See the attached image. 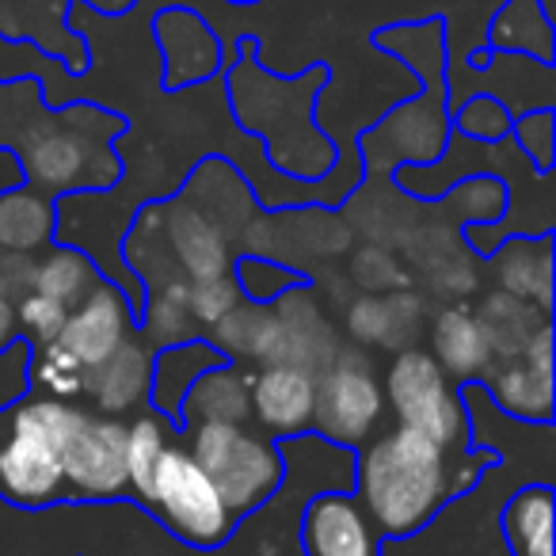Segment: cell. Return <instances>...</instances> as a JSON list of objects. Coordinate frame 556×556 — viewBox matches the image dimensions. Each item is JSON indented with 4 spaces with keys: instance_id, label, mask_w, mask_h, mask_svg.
I'll return each mask as SVG.
<instances>
[{
    "instance_id": "1",
    "label": "cell",
    "mask_w": 556,
    "mask_h": 556,
    "mask_svg": "<svg viewBox=\"0 0 556 556\" xmlns=\"http://www.w3.org/2000/svg\"><path fill=\"white\" fill-rule=\"evenodd\" d=\"M363 510L386 533H412L450 495L446 450L419 431H389L374 439L358 465Z\"/></svg>"
},
{
    "instance_id": "2",
    "label": "cell",
    "mask_w": 556,
    "mask_h": 556,
    "mask_svg": "<svg viewBox=\"0 0 556 556\" xmlns=\"http://www.w3.org/2000/svg\"><path fill=\"white\" fill-rule=\"evenodd\" d=\"M73 408L77 404L42 396L12 412L9 434H0V495L4 500L39 507L62 495L65 477L58 442L70 427Z\"/></svg>"
},
{
    "instance_id": "3",
    "label": "cell",
    "mask_w": 556,
    "mask_h": 556,
    "mask_svg": "<svg viewBox=\"0 0 556 556\" xmlns=\"http://www.w3.org/2000/svg\"><path fill=\"white\" fill-rule=\"evenodd\" d=\"M187 454L199 462L232 515L260 507L282 480V457L240 424H199Z\"/></svg>"
},
{
    "instance_id": "4",
    "label": "cell",
    "mask_w": 556,
    "mask_h": 556,
    "mask_svg": "<svg viewBox=\"0 0 556 556\" xmlns=\"http://www.w3.org/2000/svg\"><path fill=\"white\" fill-rule=\"evenodd\" d=\"M146 500L191 545H222L232 526V510L184 446H164Z\"/></svg>"
},
{
    "instance_id": "5",
    "label": "cell",
    "mask_w": 556,
    "mask_h": 556,
    "mask_svg": "<svg viewBox=\"0 0 556 556\" xmlns=\"http://www.w3.org/2000/svg\"><path fill=\"white\" fill-rule=\"evenodd\" d=\"M389 404L408 431L427 434L442 450L454 446L465 427V412L450 389L446 370L427 351H401L389 370Z\"/></svg>"
},
{
    "instance_id": "6",
    "label": "cell",
    "mask_w": 556,
    "mask_h": 556,
    "mask_svg": "<svg viewBox=\"0 0 556 556\" xmlns=\"http://www.w3.org/2000/svg\"><path fill=\"white\" fill-rule=\"evenodd\" d=\"M62 477L73 492L111 500L130 488L126 480V424L115 416H92L77 408L58 442Z\"/></svg>"
},
{
    "instance_id": "7",
    "label": "cell",
    "mask_w": 556,
    "mask_h": 556,
    "mask_svg": "<svg viewBox=\"0 0 556 556\" xmlns=\"http://www.w3.org/2000/svg\"><path fill=\"white\" fill-rule=\"evenodd\" d=\"M386 396L363 358L336 355V363L320 374L313 393V424L336 442H366L378 427Z\"/></svg>"
},
{
    "instance_id": "8",
    "label": "cell",
    "mask_w": 556,
    "mask_h": 556,
    "mask_svg": "<svg viewBox=\"0 0 556 556\" xmlns=\"http://www.w3.org/2000/svg\"><path fill=\"white\" fill-rule=\"evenodd\" d=\"M126 332H130V313H126L123 294L115 287H108V282H96L92 294L70 309L62 332H58V343L85 370H96L123 348Z\"/></svg>"
},
{
    "instance_id": "9",
    "label": "cell",
    "mask_w": 556,
    "mask_h": 556,
    "mask_svg": "<svg viewBox=\"0 0 556 556\" xmlns=\"http://www.w3.org/2000/svg\"><path fill=\"white\" fill-rule=\"evenodd\" d=\"M305 556H381L378 533L363 503L351 495H320L305 510Z\"/></svg>"
},
{
    "instance_id": "10",
    "label": "cell",
    "mask_w": 556,
    "mask_h": 556,
    "mask_svg": "<svg viewBox=\"0 0 556 556\" xmlns=\"http://www.w3.org/2000/svg\"><path fill=\"white\" fill-rule=\"evenodd\" d=\"M492 389L503 408H510L515 416L548 419L553 412V332L541 328L522 355L507 358V366L492 378Z\"/></svg>"
},
{
    "instance_id": "11",
    "label": "cell",
    "mask_w": 556,
    "mask_h": 556,
    "mask_svg": "<svg viewBox=\"0 0 556 556\" xmlns=\"http://www.w3.org/2000/svg\"><path fill=\"white\" fill-rule=\"evenodd\" d=\"M313 374L294 366H267L252 378V412L267 431L298 434L313 424Z\"/></svg>"
},
{
    "instance_id": "12",
    "label": "cell",
    "mask_w": 556,
    "mask_h": 556,
    "mask_svg": "<svg viewBox=\"0 0 556 556\" xmlns=\"http://www.w3.org/2000/svg\"><path fill=\"white\" fill-rule=\"evenodd\" d=\"M184 416L194 424H244L252 416V374L206 366L184 393Z\"/></svg>"
},
{
    "instance_id": "13",
    "label": "cell",
    "mask_w": 556,
    "mask_h": 556,
    "mask_svg": "<svg viewBox=\"0 0 556 556\" xmlns=\"http://www.w3.org/2000/svg\"><path fill=\"white\" fill-rule=\"evenodd\" d=\"M149 381H153V363H149V351L138 343L126 340L108 363H100L96 370L85 374V396H92L100 404V412H126L149 393Z\"/></svg>"
},
{
    "instance_id": "14",
    "label": "cell",
    "mask_w": 556,
    "mask_h": 556,
    "mask_svg": "<svg viewBox=\"0 0 556 556\" xmlns=\"http://www.w3.org/2000/svg\"><path fill=\"white\" fill-rule=\"evenodd\" d=\"M434 363L442 370L457 374V378H472V374L488 370L492 363V348H488V336L480 328L477 313H469L465 305L454 309H442L434 317Z\"/></svg>"
},
{
    "instance_id": "15",
    "label": "cell",
    "mask_w": 556,
    "mask_h": 556,
    "mask_svg": "<svg viewBox=\"0 0 556 556\" xmlns=\"http://www.w3.org/2000/svg\"><path fill=\"white\" fill-rule=\"evenodd\" d=\"M168 237L172 252H176L184 275H191V282H206V278H225V240L217 232V225L210 217L194 214V210H176L168 217Z\"/></svg>"
},
{
    "instance_id": "16",
    "label": "cell",
    "mask_w": 556,
    "mask_h": 556,
    "mask_svg": "<svg viewBox=\"0 0 556 556\" xmlns=\"http://www.w3.org/2000/svg\"><path fill=\"white\" fill-rule=\"evenodd\" d=\"M480 328L488 336V348L492 355H503V358H518L530 340L541 332V309L522 298H510V294H492L484 302V309L477 313Z\"/></svg>"
},
{
    "instance_id": "17",
    "label": "cell",
    "mask_w": 556,
    "mask_h": 556,
    "mask_svg": "<svg viewBox=\"0 0 556 556\" xmlns=\"http://www.w3.org/2000/svg\"><path fill=\"white\" fill-rule=\"evenodd\" d=\"M507 541L515 556H553V495L526 488L507 507Z\"/></svg>"
},
{
    "instance_id": "18",
    "label": "cell",
    "mask_w": 556,
    "mask_h": 556,
    "mask_svg": "<svg viewBox=\"0 0 556 556\" xmlns=\"http://www.w3.org/2000/svg\"><path fill=\"white\" fill-rule=\"evenodd\" d=\"M503 294L548 309L553 302V255L545 244H515L500 263Z\"/></svg>"
},
{
    "instance_id": "19",
    "label": "cell",
    "mask_w": 556,
    "mask_h": 556,
    "mask_svg": "<svg viewBox=\"0 0 556 556\" xmlns=\"http://www.w3.org/2000/svg\"><path fill=\"white\" fill-rule=\"evenodd\" d=\"M27 168L39 184L70 187L85 176L88 168V146L77 134H47L27 149Z\"/></svg>"
},
{
    "instance_id": "20",
    "label": "cell",
    "mask_w": 556,
    "mask_h": 556,
    "mask_svg": "<svg viewBox=\"0 0 556 556\" xmlns=\"http://www.w3.org/2000/svg\"><path fill=\"white\" fill-rule=\"evenodd\" d=\"M96 282H100V278H96L92 263H88L80 252H54L47 263L35 267V290L54 298V302L65 305V309L85 302V298L92 294Z\"/></svg>"
},
{
    "instance_id": "21",
    "label": "cell",
    "mask_w": 556,
    "mask_h": 556,
    "mask_svg": "<svg viewBox=\"0 0 556 556\" xmlns=\"http://www.w3.org/2000/svg\"><path fill=\"white\" fill-rule=\"evenodd\" d=\"M50 232V210L31 194H9L0 202V248L9 252H27L42 244Z\"/></svg>"
},
{
    "instance_id": "22",
    "label": "cell",
    "mask_w": 556,
    "mask_h": 556,
    "mask_svg": "<svg viewBox=\"0 0 556 556\" xmlns=\"http://www.w3.org/2000/svg\"><path fill=\"white\" fill-rule=\"evenodd\" d=\"M164 446V424L161 419H138L134 427H126V480L138 495H149V484H153V469L161 462Z\"/></svg>"
},
{
    "instance_id": "23",
    "label": "cell",
    "mask_w": 556,
    "mask_h": 556,
    "mask_svg": "<svg viewBox=\"0 0 556 556\" xmlns=\"http://www.w3.org/2000/svg\"><path fill=\"white\" fill-rule=\"evenodd\" d=\"M85 366L70 355L58 340L39 343V358H35V381L47 389V396L58 401H73L85 393Z\"/></svg>"
},
{
    "instance_id": "24",
    "label": "cell",
    "mask_w": 556,
    "mask_h": 556,
    "mask_svg": "<svg viewBox=\"0 0 556 556\" xmlns=\"http://www.w3.org/2000/svg\"><path fill=\"white\" fill-rule=\"evenodd\" d=\"M191 278H168L149 309V328L161 343L184 340L191 328Z\"/></svg>"
},
{
    "instance_id": "25",
    "label": "cell",
    "mask_w": 556,
    "mask_h": 556,
    "mask_svg": "<svg viewBox=\"0 0 556 556\" xmlns=\"http://www.w3.org/2000/svg\"><path fill=\"white\" fill-rule=\"evenodd\" d=\"M401 305H404V298H389V302L366 298V302H358L355 309H351V332L366 343H374V340L389 343L393 328L401 325Z\"/></svg>"
},
{
    "instance_id": "26",
    "label": "cell",
    "mask_w": 556,
    "mask_h": 556,
    "mask_svg": "<svg viewBox=\"0 0 556 556\" xmlns=\"http://www.w3.org/2000/svg\"><path fill=\"white\" fill-rule=\"evenodd\" d=\"M65 317H70V309H65V305H58L54 298L39 294V290L24 294V298H20V305H16V325H24L27 332L35 336V343L58 340Z\"/></svg>"
},
{
    "instance_id": "27",
    "label": "cell",
    "mask_w": 556,
    "mask_h": 556,
    "mask_svg": "<svg viewBox=\"0 0 556 556\" xmlns=\"http://www.w3.org/2000/svg\"><path fill=\"white\" fill-rule=\"evenodd\" d=\"M229 309H237V287L225 278H206V282H191V317L217 325Z\"/></svg>"
},
{
    "instance_id": "28",
    "label": "cell",
    "mask_w": 556,
    "mask_h": 556,
    "mask_svg": "<svg viewBox=\"0 0 556 556\" xmlns=\"http://www.w3.org/2000/svg\"><path fill=\"white\" fill-rule=\"evenodd\" d=\"M202 348H191V351H172V355L161 358V366H156V401L161 396H176V401H184L187 386H191L194 378H199V370H206V366H199V370H184L187 363H191L194 355H199ZM172 401V404H176Z\"/></svg>"
},
{
    "instance_id": "29",
    "label": "cell",
    "mask_w": 556,
    "mask_h": 556,
    "mask_svg": "<svg viewBox=\"0 0 556 556\" xmlns=\"http://www.w3.org/2000/svg\"><path fill=\"white\" fill-rule=\"evenodd\" d=\"M12 336H16V305H12V298L0 294V348L12 343Z\"/></svg>"
},
{
    "instance_id": "30",
    "label": "cell",
    "mask_w": 556,
    "mask_h": 556,
    "mask_svg": "<svg viewBox=\"0 0 556 556\" xmlns=\"http://www.w3.org/2000/svg\"><path fill=\"white\" fill-rule=\"evenodd\" d=\"M126 0H103V9H123Z\"/></svg>"
}]
</instances>
